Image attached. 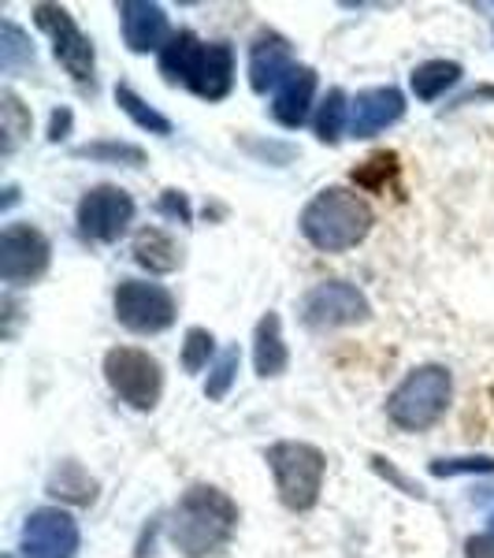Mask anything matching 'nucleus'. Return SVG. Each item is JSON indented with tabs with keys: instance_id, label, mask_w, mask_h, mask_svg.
<instances>
[{
	"instance_id": "1",
	"label": "nucleus",
	"mask_w": 494,
	"mask_h": 558,
	"mask_svg": "<svg viewBox=\"0 0 494 558\" xmlns=\"http://www.w3.org/2000/svg\"><path fill=\"white\" fill-rule=\"evenodd\" d=\"M238 529V502L215 484H194L178 495L168 514V539L186 558H212L227 551Z\"/></svg>"
},
{
	"instance_id": "2",
	"label": "nucleus",
	"mask_w": 494,
	"mask_h": 558,
	"mask_svg": "<svg viewBox=\"0 0 494 558\" xmlns=\"http://www.w3.org/2000/svg\"><path fill=\"white\" fill-rule=\"evenodd\" d=\"M157 64L164 83L186 86L209 105L235 89V49L227 41H201L194 31H175Z\"/></svg>"
},
{
	"instance_id": "3",
	"label": "nucleus",
	"mask_w": 494,
	"mask_h": 558,
	"mask_svg": "<svg viewBox=\"0 0 494 558\" xmlns=\"http://www.w3.org/2000/svg\"><path fill=\"white\" fill-rule=\"evenodd\" d=\"M372 223V205L354 186H323L309 197V205L298 216L305 242L320 254H346V250L361 246Z\"/></svg>"
},
{
	"instance_id": "4",
	"label": "nucleus",
	"mask_w": 494,
	"mask_h": 558,
	"mask_svg": "<svg viewBox=\"0 0 494 558\" xmlns=\"http://www.w3.org/2000/svg\"><path fill=\"white\" fill-rule=\"evenodd\" d=\"M454 399V376L446 365H417L402 376V384L387 395V417L402 432H428L443 421Z\"/></svg>"
},
{
	"instance_id": "5",
	"label": "nucleus",
	"mask_w": 494,
	"mask_h": 558,
	"mask_svg": "<svg viewBox=\"0 0 494 558\" xmlns=\"http://www.w3.org/2000/svg\"><path fill=\"white\" fill-rule=\"evenodd\" d=\"M268 470L275 476L280 502L294 514H305L320 502L323 476H328V454L305 439H280L264 451Z\"/></svg>"
},
{
	"instance_id": "6",
	"label": "nucleus",
	"mask_w": 494,
	"mask_h": 558,
	"mask_svg": "<svg viewBox=\"0 0 494 558\" xmlns=\"http://www.w3.org/2000/svg\"><path fill=\"white\" fill-rule=\"evenodd\" d=\"M104 380L120 402L131 410L149 413L157 410L160 395H164V368L157 357L141 347H112L104 354Z\"/></svg>"
},
{
	"instance_id": "7",
	"label": "nucleus",
	"mask_w": 494,
	"mask_h": 558,
	"mask_svg": "<svg viewBox=\"0 0 494 558\" xmlns=\"http://www.w3.org/2000/svg\"><path fill=\"white\" fill-rule=\"evenodd\" d=\"M112 313L134 336H160L178 317V302L164 283L149 279H120L112 294Z\"/></svg>"
},
{
	"instance_id": "8",
	"label": "nucleus",
	"mask_w": 494,
	"mask_h": 558,
	"mask_svg": "<svg viewBox=\"0 0 494 558\" xmlns=\"http://www.w3.org/2000/svg\"><path fill=\"white\" fill-rule=\"evenodd\" d=\"M372 317V305H368L365 291L346 279H323L312 291H305L301 299V324L317 336L338 328H354Z\"/></svg>"
},
{
	"instance_id": "9",
	"label": "nucleus",
	"mask_w": 494,
	"mask_h": 558,
	"mask_svg": "<svg viewBox=\"0 0 494 558\" xmlns=\"http://www.w3.org/2000/svg\"><path fill=\"white\" fill-rule=\"evenodd\" d=\"M134 197L115 183H97L78 197V209H75V223H78V235L86 242H120L123 231L134 223Z\"/></svg>"
},
{
	"instance_id": "10",
	"label": "nucleus",
	"mask_w": 494,
	"mask_h": 558,
	"mask_svg": "<svg viewBox=\"0 0 494 558\" xmlns=\"http://www.w3.org/2000/svg\"><path fill=\"white\" fill-rule=\"evenodd\" d=\"M30 12H34V23L52 38V57L60 60V68H64L75 83L94 86L97 49H94V41L78 31L75 15H71L64 4H34Z\"/></svg>"
},
{
	"instance_id": "11",
	"label": "nucleus",
	"mask_w": 494,
	"mask_h": 558,
	"mask_svg": "<svg viewBox=\"0 0 494 558\" xmlns=\"http://www.w3.org/2000/svg\"><path fill=\"white\" fill-rule=\"evenodd\" d=\"M52 265V242L34 223H8L0 231V279L8 287H26Z\"/></svg>"
},
{
	"instance_id": "12",
	"label": "nucleus",
	"mask_w": 494,
	"mask_h": 558,
	"mask_svg": "<svg viewBox=\"0 0 494 558\" xmlns=\"http://www.w3.org/2000/svg\"><path fill=\"white\" fill-rule=\"evenodd\" d=\"M83 533L78 521L60 507H38L23 521L20 551L23 558H75Z\"/></svg>"
},
{
	"instance_id": "13",
	"label": "nucleus",
	"mask_w": 494,
	"mask_h": 558,
	"mask_svg": "<svg viewBox=\"0 0 494 558\" xmlns=\"http://www.w3.org/2000/svg\"><path fill=\"white\" fill-rule=\"evenodd\" d=\"M406 116V94L398 86L361 89L349 105V134L354 138H375Z\"/></svg>"
},
{
	"instance_id": "14",
	"label": "nucleus",
	"mask_w": 494,
	"mask_h": 558,
	"mask_svg": "<svg viewBox=\"0 0 494 558\" xmlns=\"http://www.w3.org/2000/svg\"><path fill=\"white\" fill-rule=\"evenodd\" d=\"M115 15H120V31H123V45L131 52H157L172 41V26H168V12L160 4H149V0H123L115 4Z\"/></svg>"
},
{
	"instance_id": "15",
	"label": "nucleus",
	"mask_w": 494,
	"mask_h": 558,
	"mask_svg": "<svg viewBox=\"0 0 494 558\" xmlns=\"http://www.w3.org/2000/svg\"><path fill=\"white\" fill-rule=\"evenodd\" d=\"M294 64V45L283 38L280 31H260L254 41H249V86L254 94H268L283 83Z\"/></svg>"
},
{
	"instance_id": "16",
	"label": "nucleus",
	"mask_w": 494,
	"mask_h": 558,
	"mask_svg": "<svg viewBox=\"0 0 494 558\" xmlns=\"http://www.w3.org/2000/svg\"><path fill=\"white\" fill-rule=\"evenodd\" d=\"M317 86H320V78H317V71H312L309 64L294 68L272 94V120L280 123V128H286V131H298L301 123L309 120V112H312Z\"/></svg>"
},
{
	"instance_id": "17",
	"label": "nucleus",
	"mask_w": 494,
	"mask_h": 558,
	"mask_svg": "<svg viewBox=\"0 0 494 558\" xmlns=\"http://www.w3.org/2000/svg\"><path fill=\"white\" fill-rule=\"evenodd\" d=\"M291 365V347L283 339V320L275 310H268L254 328V368L260 380H275Z\"/></svg>"
},
{
	"instance_id": "18",
	"label": "nucleus",
	"mask_w": 494,
	"mask_h": 558,
	"mask_svg": "<svg viewBox=\"0 0 494 558\" xmlns=\"http://www.w3.org/2000/svg\"><path fill=\"white\" fill-rule=\"evenodd\" d=\"M131 254L149 276H172L175 268H183V250L164 228H141L131 242Z\"/></svg>"
},
{
	"instance_id": "19",
	"label": "nucleus",
	"mask_w": 494,
	"mask_h": 558,
	"mask_svg": "<svg viewBox=\"0 0 494 558\" xmlns=\"http://www.w3.org/2000/svg\"><path fill=\"white\" fill-rule=\"evenodd\" d=\"M461 75H465V68L457 64V60H424V64L412 68L409 89L417 94V101L435 105L446 89H454L457 83H461Z\"/></svg>"
},
{
	"instance_id": "20",
	"label": "nucleus",
	"mask_w": 494,
	"mask_h": 558,
	"mask_svg": "<svg viewBox=\"0 0 494 558\" xmlns=\"http://www.w3.org/2000/svg\"><path fill=\"white\" fill-rule=\"evenodd\" d=\"M45 492L60 502H71V507H89V502L97 499V481L75 462V458H67V462H60L57 470L49 473Z\"/></svg>"
},
{
	"instance_id": "21",
	"label": "nucleus",
	"mask_w": 494,
	"mask_h": 558,
	"mask_svg": "<svg viewBox=\"0 0 494 558\" xmlns=\"http://www.w3.org/2000/svg\"><path fill=\"white\" fill-rule=\"evenodd\" d=\"M349 97L343 89H328L323 94V101L317 105V116H312V131H317V138L323 146H338L343 142V134L349 131Z\"/></svg>"
},
{
	"instance_id": "22",
	"label": "nucleus",
	"mask_w": 494,
	"mask_h": 558,
	"mask_svg": "<svg viewBox=\"0 0 494 558\" xmlns=\"http://www.w3.org/2000/svg\"><path fill=\"white\" fill-rule=\"evenodd\" d=\"M30 128H34V116H30V108L23 105V97L15 94V89H0V134H4L0 149H4V157H12V153L23 146Z\"/></svg>"
},
{
	"instance_id": "23",
	"label": "nucleus",
	"mask_w": 494,
	"mask_h": 558,
	"mask_svg": "<svg viewBox=\"0 0 494 558\" xmlns=\"http://www.w3.org/2000/svg\"><path fill=\"white\" fill-rule=\"evenodd\" d=\"M115 105L123 108V116L134 123V128H141V131H149V134H157V138H168L175 128H172V120H168L164 112H157L146 97L138 94V89H131L127 83H120L115 86Z\"/></svg>"
},
{
	"instance_id": "24",
	"label": "nucleus",
	"mask_w": 494,
	"mask_h": 558,
	"mask_svg": "<svg viewBox=\"0 0 494 558\" xmlns=\"http://www.w3.org/2000/svg\"><path fill=\"white\" fill-rule=\"evenodd\" d=\"M34 41L30 34L23 31L20 23L4 20V26H0V71L4 75H20V71H30L34 68Z\"/></svg>"
},
{
	"instance_id": "25",
	"label": "nucleus",
	"mask_w": 494,
	"mask_h": 558,
	"mask_svg": "<svg viewBox=\"0 0 494 558\" xmlns=\"http://www.w3.org/2000/svg\"><path fill=\"white\" fill-rule=\"evenodd\" d=\"M75 157L101 160V165H127V168H141V165H146V149L134 146V142H115V138L86 142V146L75 149Z\"/></svg>"
},
{
	"instance_id": "26",
	"label": "nucleus",
	"mask_w": 494,
	"mask_h": 558,
	"mask_svg": "<svg viewBox=\"0 0 494 558\" xmlns=\"http://www.w3.org/2000/svg\"><path fill=\"white\" fill-rule=\"evenodd\" d=\"M394 175H398V153H372L365 165L354 168L357 191H368V194H383Z\"/></svg>"
},
{
	"instance_id": "27",
	"label": "nucleus",
	"mask_w": 494,
	"mask_h": 558,
	"mask_svg": "<svg viewBox=\"0 0 494 558\" xmlns=\"http://www.w3.org/2000/svg\"><path fill=\"white\" fill-rule=\"evenodd\" d=\"M238 365H242V350L238 347L220 350V357H215L212 368H209V380H205V395H209V402L227 399L231 387H235V380H238Z\"/></svg>"
},
{
	"instance_id": "28",
	"label": "nucleus",
	"mask_w": 494,
	"mask_h": 558,
	"mask_svg": "<svg viewBox=\"0 0 494 558\" xmlns=\"http://www.w3.org/2000/svg\"><path fill=\"white\" fill-rule=\"evenodd\" d=\"M215 336L209 328H190L186 331V339H183V368L186 373H201V368H212L215 362Z\"/></svg>"
},
{
	"instance_id": "29",
	"label": "nucleus",
	"mask_w": 494,
	"mask_h": 558,
	"mask_svg": "<svg viewBox=\"0 0 494 558\" xmlns=\"http://www.w3.org/2000/svg\"><path fill=\"white\" fill-rule=\"evenodd\" d=\"M431 476H480V473H494V458L491 454H465V458H435L428 465Z\"/></svg>"
},
{
	"instance_id": "30",
	"label": "nucleus",
	"mask_w": 494,
	"mask_h": 558,
	"mask_svg": "<svg viewBox=\"0 0 494 558\" xmlns=\"http://www.w3.org/2000/svg\"><path fill=\"white\" fill-rule=\"evenodd\" d=\"M372 470L380 473V476H387V481L394 484V488H398V492H406L409 499H428V495H424V488H420L417 481H409V476L402 473L398 465L391 462V458H383V454H372Z\"/></svg>"
},
{
	"instance_id": "31",
	"label": "nucleus",
	"mask_w": 494,
	"mask_h": 558,
	"mask_svg": "<svg viewBox=\"0 0 494 558\" xmlns=\"http://www.w3.org/2000/svg\"><path fill=\"white\" fill-rule=\"evenodd\" d=\"M157 209H160V216H168V220H178V223H190L194 220L190 197H186L183 191H175V186H168V191L160 194Z\"/></svg>"
},
{
	"instance_id": "32",
	"label": "nucleus",
	"mask_w": 494,
	"mask_h": 558,
	"mask_svg": "<svg viewBox=\"0 0 494 558\" xmlns=\"http://www.w3.org/2000/svg\"><path fill=\"white\" fill-rule=\"evenodd\" d=\"M465 558H494V533H480L465 539Z\"/></svg>"
},
{
	"instance_id": "33",
	"label": "nucleus",
	"mask_w": 494,
	"mask_h": 558,
	"mask_svg": "<svg viewBox=\"0 0 494 558\" xmlns=\"http://www.w3.org/2000/svg\"><path fill=\"white\" fill-rule=\"evenodd\" d=\"M71 120H75V116H71V108L60 105L57 112H52V120H49V142H64L67 131H71Z\"/></svg>"
},
{
	"instance_id": "34",
	"label": "nucleus",
	"mask_w": 494,
	"mask_h": 558,
	"mask_svg": "<svg viewBox=\"0 0 494 558\" xmlns=\"http://www.w3.org/2000/svg\"><path fill=\"white\" fill-rule=\"evenodd\" d=\"M15 202H20V191H15V186H4V209H12Z\"/></svg>"
},
{
	"instance_id": "35",
	"label": "nucleus",
	"mask_w": 494,
	"mask_h": 558,
	"mask_svg": "<svg viewBox=\"0 0 494 558\" xmlns=\"http://www.w3.org/2000/svg\"><path fill=\"white\" fill-rule=\"evenodd\" d=\"M487 533H494V514H491V529H487Z\"/></svg>"
},
{
	"instance_id": "36",
	"label": "nucleus",
	"mask_w": 494,
	"mask_h": 558,
	"mask_svg": "<svg viewBox=\"0 0 494 558\" xmlns=\"http://www.w3.org/2000/svg\"><path fill=\"white\" fill-rule=\"evenodd\" d=\"M8 558H12V555H8Z\"/></svg>"
}]
</instances>
